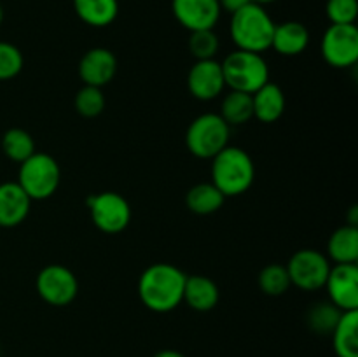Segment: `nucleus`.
Segmentation results:
<instances>
[{
	"instance_id": "4be33fe9",
	"label": "nucleus",
	"mask_w": 358,
	"mask_h": 357,
	"mask_svg": "<svg viewBox=\"0 0 358 357\" xmlns=\"http://www.w3.org/2000/svg\"><path fill=\"white\" fill-rule=\"evenodd\" d=\"M226 196L212 184V182H199L192 186L185 195V205L191 212L198 216H210L222 209Z\"/></svg>"
},
{
	"instance_id": "dca6fc26",
	"label": "nucleus",
	"mask_w": 358,
	"mask_h": 357,
	"mask_svg": "<svg viewBox=\"0 0 358 357\" xmlns=\"http://www.w3.org/2000/svg\"><path fill=\"white\" fill-rule=\"evenodd\" d=\"M252 104H254V118L264 125H271L278 121L285 112V93L278 84L269 80L255 93H252Z\"/></svg>"
},
{
	"instance_id": "aec40b11",
	"label": "nucleus",
	"mask_w": 358,
	"mask_h": 357,
	"mask_svg": "<svg viewBox=\"0 0 358 357\" xmlns=\"http://www.w3.org/2000/svg\"><path fill=\"white\" fill-rule=\"evenodd\" d=\"M73 10L80 21L94 28L108 27L119 14L117 0H73Z\"/></svg>"
},
{
	"instance_id": "393cba45",
	"label": "nucleus",
	"mask_w": 358,
	"mask_h": 357,
	"mask_svg": "<svg viewBox=\"0 0 358 357\" xmlns=\"http://www.w3.org/2000/svg\"><path fill=\"white\" fill-rule=\"evenodd\" d=\"M341 315L343 312L334 303L320 301V303H315L308 312V326L311 331L318 335H332Z\"/></svg>"
},
{
	"instance_id": "4468645a",
	"label": "nucleus",
	"mask_w": 358,
	"mask_h": 357,
	"mask_svg": "<svg viewBox=\"0 0 358 357\" xmlns=\"http://www.w3.org/2000/svg\"><path fill=\"white\" fill-rule=\"evenodd\" d=\"M117 74V58L107 48H93L79 62V77L86 86L103 88Z\"/></svg>"
},
{
	"instance_id": "f3484780",
	"label": "nucleus",
	"mask_w": 358,
	"mask_h": 357,
	"mask_svg": "<svg viewBox=\"0 0 358 357\" xmlns=\"http://www.w3.org/2000/svg\"><path fill=\"white\" fill-rule=\"evenodd\" d=\"M310 44V31L299 21H285L275 27L271 48L282 56H299Z\"/></svg>"
},
{
	"instance_id": "2f4dec72",
	"label": "nucleus",
	"mask_w": 358,
	"mask_h": 357,
	"mask_svg": "<svg viewBox=\"0 0 358 357\" xmlns=\"http://www.w3.org/2000/svg\"><path fill=\"white\" fill-rule=\"evenodd\" d=\"M152 357H185V356L182 352H178V350L164 349V350H159V352L154 354Z\"/></svg>"
},
{
	"instance_id": "0eeeda50",
	"label": "nucleus",
	"mask_w": 358,
	"mask_h": 357,
	"mask_svg": "<svg viewBox=\"0 0 358 357\" xmlns=\"http://www.w3.org/2000/svg\"><path fill=\"white\" fill-rule=\"evenodd\" d=\"M91 220L94 226L107 234H117L128 227L131 220V206L128 200L114 191L90 195L86 200Z\"/></svg>"
},
{
	"instance_id": "9b49d317",
	"label": "nucleus",
	"mask_w": 358,
	"mask_h": 357,
	"mask_svg": "<svg viewBox=\"0 0 358 357\" xmlns=\"http://www.w3.org/2000/svg\"><path fill=\"white\" fill-rule=\"evenodd\" d=\"M173 16L185 30H213L220 20L219 0H171Z\"/></svg>"
},
{
	"instance_id": "423d86ee",
	"label": "nucleus",
	"mask_w": 358,
	"mask_h": 357,
	"mask_svg": "<svg viewBox=\"0 0 358 357\" xmlns=\"http://www.w3.org/2000/svg\"><path fill=\"white\" fill-rule=\"evenodd\" d=\"M62 181V170L59 164L51 154L34 153L28 160L20 164L17 172V184L23 188V191L30 196V200H48L51 198L59 188Z\"/></svg>"
},
{
	"instance_id": "7c9ffc66",
	"label": "nucleus",
	"mask_w": 358,
	"mask_h": 357,
	"mask_svg": "<svg viewBox=\"0 0 358 357\" xmlns=\"http://www.w3.org/2000/svg\"><path fill=\"white\" fill-rule=\"evenodd\" d=\"M219 4H220V9L227 10L229 14H234L240 9H243L245 6H248L250 0H219Z\"/></svg>"
},
{
	"instance_id": "f8f14e48",
	"label": "nucleus",
	"mask_w": 358,
	"mask_h": 357,
	"mask_svg": "<svg viewBox=\"0 0 358 357\" xmlns=\"http://www.w3.org/2000/svg\"><path fill=\"white\" fill-rule=\"evenodd\" d=\"M329 301L341 312L358 310V266L334 265L331 266L325 280Z\"/></svg>"
},
{
	"instance_id": "6ab92c4d",
	"label": "nucleus",
	"mask_w": 358,
	"mask_h": 357,
	"mask_svg": "<svg viewBox=\"0 0 358 357\" xmlns=\"http://www.w3.org/2000/svg\"><path fill=\"white\" fill-rule=\"evenodd\" d=\"M327 258L334 265H357L358 261V227L346 224L338 227L327 241Z\"/></svg>"
},
{
	"instance_id": "c85d7f7f",
	"label": "nucleus",
	"mask_w": 358,
	"mask_h": 357,
	"mask_svg": "<svg viewBox=\"0 0 358 357\" xmlns=\"http://www.w3.org/2000/svg\"><path fill=\"white\" fill-rule=\"evenodd\" d=\"M23 66V52L10 42L0 41V80H9L17 77Z\"/></svg>"
},
{
	"instance_id": "72a5a7b5",
	"label": "nucleus",
	"mask_w": 358,
	"mask_h": 357,
	"mask_svg": "<svg viewBox=\"0 0 358 357\" xmlns=\"http://www.w3.org/2000/svg\"><path fill=\"white\" fill-rule=\"evenodd\" d=\"M2 21H3V9L2 6H0V24H2Z\"/></svg>"
},
{
	"instance_id": "7ed1b4c3",
	"label": "nucleus",
	"mask_w": 358,
	"mask_h": 357,
	"mask_svg": "<svg viewBox=\"0 0 358 357\" xmlns=\"http://www.w3.org/2000/svg\"><path fill=\"white\" fill-rule=\"evenodd\" d=\"M275 27L276 23L271 20L268 10L259 4L250 2L238 13L231 14V38L236 48L243 51L261 55L271 49Z\"/></svg>"
},
{
	"instance_id": "cd10ccee",
	"label": "nucleus",
	"mask_w": 358,
	"mask_h": 357,
	"mask_svg": "<svg viewBox=\"0 0 358 357\" xmlns=\"http://www.w3.org/2000/svg\"><path fill=\"white\" fill-rule=\"evenodd\" d=\"M220 41L213 30L191 31L189 37V51L196 59H215L219 52Z\"/></svg>"
},
{
	"instance_id": "5701e85b",
	"label": "nucleus",
	"mask_w": 358,
	"mask_h": 357,
	"mask_svg": "<svg viewBox=\"0 0 358 357\" xmlns=\"http://www.w3.org/2000/svg\"><path fill=\"white\" fill-rule=\"evenodd\" d=\"M220 118L229 126H240L250 121L254 118L252 94L231 90L220 104Z\"/></svg>"
},
{
	"instance_id": "f03ea898",
	"label": "nucleus",
	"mask_w": 358,
	"mask_h": 357,
	"mask_svg": "<svg viewBox=\"0 0 358 357\" xmlns=\"http://www.w3.org/2000/svg\"><path fill=\"white\" fill-rule=\"evenodd\" d=\"M212 184L224 196H240L252 188L255 167L250 154L236 146H227L212 158Z\"/></svg>"
},
{
	"instance_id": "2eb2a0df",
	"label": "nucleus",
	"mask_w": 358,
	"mask_h": 357,
	"mask_svg": "<svg viewBox=\"0 0 358 357\" xmlns=\"http://www.w3.org/2000/svg\"><path fill=\"white\" fill-rule=\"evenodd\" d=\"M31 200L17 182L0 184V227H16L30 214Z\"/></svg>"
},
{
	"instance_id": "ddd939ff",
	"label": "nucleus",
	"mask_w": 358,
	"mask_h": 357,
	"mask_svg": "<svg viewBox=\"0 0 358 357\" xmlns=\"http://www.w3.org/2000/svg\"><path fill=\"white\" fill-rule=\"evenodd\" d=\"M189 93L201 102L215 100L226 88L222 66L217 59H196L187 74Z\"/></svg>"
},
{
	"instance_id": "a211bd4d",
	"label": "nucleus",
	"mask_w": 358,
	"mask_h": 357,
	"mask_svg": "<svg viewBox=\"0 0 358 357\" xmlns=\"http://www.w3.org/2000/svg\"><path fill=\"white\" fill-rule=\"evenodd\" d=\"M219 286L210 276L187 275L184 286V301L196 312H210L219 304Z\"/></svg>"
},
{
	"instance_id": "a878e982",
	"label": "nucleus",
	"mask_w": 358,
	"mask_h": 357,
	"mask_svg": "<svg viewBox=\"0 0 358 357\" xmlns=\"http://www.w3.org/2000/svg\"><path fill=\"white\" fill-rule=\"evenodd\" d=\"M257 280L261 290L264 294H268V296H282V294H285L292 287L287 266L278 265V262L264 266L261 270V273H259Z\"/></svg>"
},
{
	"instance_id": "473e14b6",
	"label": "nucleus",
	"mask_w": 358,
	"mask_h": 357,
	"mask_svg": "<svg viewBox=\"0 0 358 357\" xmlns=\"http://www.w3.org/2000/svg\"><path fill=\"white\" fill-rule=\"evenodd\" d=\"M250 2H254V4H259V6H266V4L276 2V0H250Z\"/></svg>"
},
{
	"instance_id": "bb28decb",
	"label": "nucleus",
	"mask_w": 358,
	"mask_h": 357,
	"mask_svg": "<svg viewBox=\"0 0 358 357\" xmlns=\"http://www.w3.org/2000/svg\"><path fill=\"white\" fill-rule=\"evenodd\" d=\"M73 107H76L77 114L83 115V118H98L105 108V94L103 91H101V88L86 86V84H84V86L76 93Z\"/></svg>"
},
{
	"instance_id": "c756f323",
	"label": "nucleus",
	"mask_w": 358,
	"mask_h": 357,
	"mask_svg": "<svg viewBox=\"0 0 358 357\" xmlns=\"http://www.w3.org/2000/svg\"><path fill=\"white\" fill-rule=\"evenodd\" d=\"M325 14L332 24H355L358 0H327Z\"/></svg>"
},
{
	"instance_id": "f257e3e1",
	"label": "nucleus",
	"mask_w": 358,
	"mask_h": 357,
	"mask_svg": "<svg viewBox=\"0 0 358 357\" xmlns=\"http://www.w3.org/2000/svg\"><path fill=\"white\" fill-rule=\"evenodd\" d=\"M185 275L170 262H154L143 270L138 280L140 301L156 314H168L184 301Z\"/></svg>"
},
{
	"instance_id": "b1692460",
	"label": "nucleus",
	"mask_w": 358,
	"mask_h": 357,
	"mask_svg": "<svg viewBox=\"0 0 358 357\" xmlns=\"http://www.w3.org/2000/svg\"><path fill=\"white\" fill-rule=\"evenodd\" d=\"M2 150L9 160L16 163H23L24 160L37 153L35 149V140L27 130L23 128H10L3 133L2 136Z\"/></svg>"
},
{
	"instance_id": "20e7f679",
	"label": "nucleus",
	"mask_w": 358,
	"mask_h": 357,
	"mask_svg": "<svg viewBox=\"0 0 358 357\" xmlns=\"http://www.w3.org/2000/svg\"><path fill=\"white\" fill-rule=\"evenodd\" d=\"M220 66L226 86L233 91L252 94L269 83V66L259 52L236 49L220 62Z\"/></svg>"
},
{
	"instance_id": "412c9836",
	"label": "nucleus",
	"mask_w": 358,
	"mask_h": 357,
	"mask_svg": "<svg viewBox=\"0 0 358 357\" xmlns=\"http://www.w3.org/2000/svg\"><path fill=\"white\" fill-rule=\"evenodd\" d=\"M332 345L338 357H358V310L343 312L332 331Z\"/></svg>"
},
{
	"instance_id": "39448f33",
	"label": "nucleus",
	"mask_w": 358,
	"mask_h": 357,
	"mask_svg": "<svg viewBox=\"0 0 358 357\" xmlns=\"http://www.w3.org/2000/svg\"><path fill=\"white\" fill-rule=\"evenodd\" d=\"M231 126L215 112H206L192 119L185 132V146L192 156L212 160L229 146Z\"/></svg>"
},
{
	"instance_id": "9d476101",
	"label": "nucleus",
	"mask_w": 358,
	"mask_h": 357,
	"mask_svg": "<svg viewBox=\"0 0 358 357\" xmlns=\"http://www.w3.org/2000/svg\"><path fill=\"white\" fill-rule=\"evenodd\" d=\"M322 56L334 69H348L358 62L357 24H331L322 37Z\"/></svg>"
},
{
	"instance_id": "6e6552de",
	"label": "nucleus",
	"mask_w": 358,
	"mask_h": 357,
	"mask_svg": "<svg viewBox=\"0 0 358 357\" xmlns=\"http://www.w3.org/2000/svg\"><path fill=\"white\" fill-rule=\"evenodd\" d=\"M331 266L329 258L322 252L315 248H301L290 258L287 272L294 287L301 290H317L325 286Z\"/></svg>"
},
{
	"instance_id": "1a4fd4ad",
	"label": "nucleus",
	"mask_w": 358,
	"mask_h": 357,
	"mask_svg": "<svg viewBox=\"0 0 358 357\" xmlns=\"http://www.w3.org/2000/svg\"><path fill=\"white\" fill-rule=\"evenodd\" d=\"M37 293L51 307H66L79 294V280L63 265H48L38 272Z\"/></svg>"
}]
</instances>
